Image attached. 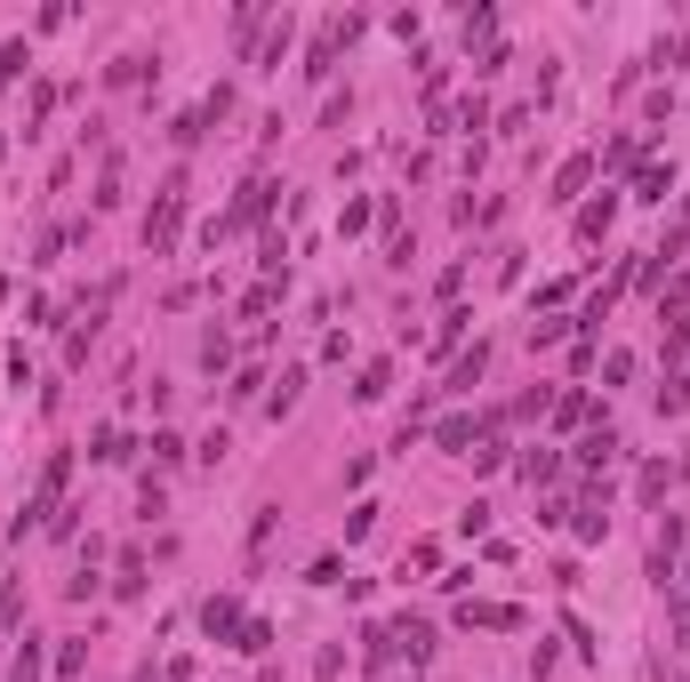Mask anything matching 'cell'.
I'll return each mask as SVG.
<instances>
[{
  "label": "cell",
  "instance_id": "obj_4",
  "mask_svg": "<svg viewBox=\"0 0 690 682\" xmlns=\"http://www.w3.org/2000/svg\"><path fill=\"white\" fill-rule=\"evenodd\" d=\"M610 458H618V434L610 426H595V434L578 441V466H610Z\"/></svg>",
  "mask_w": 690,
  "mask_h": 682
},
{
  "label": "cell",
  "instance_id": "obj_1",
  "mask_svg": "<svg viewBox=\"0 0 690 682\" xmlns=\"http://www.w3.org/2000/svg\"><path fill=\"white\" fill-rule=\"evenodd\" d=\"M458 627H490V634H506V627H522V610H514V602H466Z\"/></svg>",
  "mask_w": 690,
  "mask_h": 682
},
{
  "label": "cell",
  "instance_id": "obj_12",
  "mask_svg": "<svg viewBox=\"0 0 690 682\" xmlns=\"http://www.w3.org/2000/svg\"><path fill=\"white\" fill-rule=\"evenodd\" d=\"M682 401H690V386H682V378H674V369H667V386H659V409H667V418H674V409H682Z\"/></svg>",
  "mask_w": 690,
  "mask_h": 682
},
{
  "label": "cell",
  "instance_id": "obj_3",
  "mask_svg": "<svg viewBox=\"0 0 690 682\" xmlns=\"http://www.w3.org/2000/svg\"><path fill=\"white\" fill-rule=\"evenodd\" d=\"M610 217H618V201L602 193V201H586V210H578V233H586V242H602V233H610Z\"/></svg>",
  "mask_w": 690,
  "mask_h": 682
},
{
  "label": "cell",
  "instance_id": "obj_6",
  "mask_svg": "<svg viewBox=\"0 0 690 682\" xmlns=\"http://www.w3.org/2000/svg\"><path fill=\"white\" fill-rule=\"evenodd\" d=\"M586 177H595V161H562V177H555V201H570Z\"/></svg>",
  "mask_w": 690,
  "mask_h": 682
},
{
  "label": "cell",
  "instance_id": "obj_9",
  "mask_svg": "<svg viewBox=\"0 0 690 682\" xmlns=\"http://www.w3.org/2000/svg\"><path fill=\"white\" fill-rule=\"evenodd\" d=\"M522 474H530V482H555L562 458H555V450H530V458H522Z\"/></svg>",
  "mask_w": 690,
  "mask_h": 682
},
{
  "label": "cell",
  "instance_id": "obj_7",
  "mask_svg": "<svg viewBox=\"0 0 690 682\" xmlns=\"http://www.w3.org/2000/svg\"><path fill=\"white\" fill-rule=\"evenodd\" d=\"M667 185H674V169H642V185H635V201H667Z\"/></svg>",
  "mask_w": 690,
  "mask_h": 682
},
{
  "label": "cell",
  "instance_id": "obj_14",
  "mask_svg": "<svg viewBox=\"0 0 690 682\" xmlns=\"http://www.w3.org/2000/svg\"><path fill=\"white\" fill-rule=\"evenodd\" d=\"M17 64H24V49L9 41V49H0V89H9V81H17Z\"/></svg>",
  "mask_w": 690,
  "mask_h": 682
},
{
  "label": "cell",
  "instance_id": "obj_5",
  "mask_svg": "<svg viewBox=\"0 0 690 682\" xmlns=\"http://www.w3.org/2000/svg\"><path fill=\"white\" fill-rule=\"evenodd\" d=\"M481 362H490V346H474L458 369H450V386H442V394H474V378H481Z\"/></svg>",
  "mask_w": 690,
  "mask_h": 682
},
{
  "label": "cell",
  "instance_id": "obj_13",
  "mask_svg": "<svg viewBox=\"0 0 690 682\" xmlns=\"http://www.w3.org/2000/svg\"><path fill=\"white\" fill-rule=\"evenodd\" d=\"M17 602H24V587H0V634L17 627Z\"/></svg>",
  "mask_w": 690,
  "mask_h": 682
},
{
  "label": "cell",
  "instance_id": "obj_2",
  "mask_svg": "<svg viewBox=\"0 0 690 682\" xmlns=\"http://www.w3.org/2000/svg\"><path fill=\"white\" fill-rule=\"evenodd\" d=\"M201 627H210V642H225V634L241 642V627H250V619H241V602H233V594H217L210 610H201Z\"/></svg>",
  "mask_w": 690,
  "mask_h": 682
},
{
  "label": "cell",
  "instance_id": "obj_8",
  "mask_svg": "<svg viewBox=\"0 0 690 682\" xmlns=\"http://www.w3.org/2000/svg\"><path fill=\"white\" fill-rule=\"evenodd\" d=\"M89 458H97V466H121V458H129V441H121V434L105 426V434H97V450H89Z\"/></svg>",
  "mask_w": 690,
  "mask_h": 682
},
{
  "label": "cell",
  "instance_id": "obj_11",
  "mask_svg": "<svg viewBox=\"0 0 690 682\" xmlns=\"http://www.w3.org/2000/svg\"><path fill=\"white\" fill-rule=\"evenodd\" d=\"M434 441H442V450H466V441H474V418H450V426H442Z\"/></svg>",
  "mask_w": 690,
  "mask_h": 682
},
{
  "label": "cell",
  "instance_id": "obj_10",
  "mask_svg": "<svg viewBox=\"0 0 690 682\" xmlns=\"http://www.w3.org/2000/svg\"><path fill=\"white\" fill-rule=\"evenodd\" d=\"M9 682H41V642H24V651H17V674Z\"/></svg>",
  "mask_w": 690,
  "mask_h": 682
}]
</instances>
